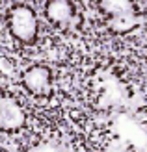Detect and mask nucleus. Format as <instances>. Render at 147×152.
Wrapping results in <instances>:
<instances>
[{"mask_svg": "<svg viewBox=\"0 0 147 152\" xmlns=\"http://www.w3.org/2000/svg\"><path fill=\"white\" fill-rule=\"evenodd\" d=\"M6 26L11 37L21 45H34L39 35V19L32 6L13 4L6 11Z\"/></svg>", "mask_w": 147, "mask_h": 152, "instance_id": "nucleus-1", "label": "nucleus"}, {"mask_svg": "<svg viewBox=\"0 0 147 152\" xmlns=\"http://www.w3.org/2000/svg\"><path fill=\"white\" fill-rule=\"evenodd\" d=\"M100 10L108 15V26L114 34H129L138 24L134 4L127 0H104L99 2Z\"/></svg>", "mask_w": 147, "mask_h": 152, "instance_id": "nucleus-2", "label": "nucleus"}, {"mask_svg": "<svg viewBox=\"0 0 147 152\" xmlns=\"http://www.w3.org/2000/svg\"><path fill=\"white\" fill-rule=\"evenodd\" d=\"M26 126V111L21 102L11 95L0 93V130L17 134Z\"/></svg>", "mask_w": 147, "mask_h": 152, "instance_id": "nucleus-3", "label": "nucleus"}, {"mask_svg": "<svg viewBox=\"0 0 147 152\" xmlns=\"http://www.w3.org/2000/svg\"><path fill=\"white\" fill-rule=\"evenodd\" d=\"M52 71L41 63L30 65L21 74L22 87L34 96H49L52 93Z\"/></svg>", "mask_w": 147, "mask_h": 152, "instance_id": "nucleus-4", "label": "nucleus"}, {"mask_svg": "<svg viewBox=\"0 0 147 152\" xmlns=\"http://www.w3.org/2000/svg\"><path fill=\"white\" fill-rule=\"evenodd\" d=\"M115 128L125 143L134 147L138 152H147V130L140 123H136L127 115H121L115 121Z\"/></svg>", "mask_w": 147, "mask_h": 152, "instance_id": "nucleus-5", "label": "nucleus"}, {"mask_svg": "<svg viewBox=\"0 0 147 152\" xmlns=\"http://www.w3.org/2000/svg\"><path fill=\"white\" fill-rule=\"evenodd\" d=\"M75 13L76 10L73 2H69V0H49L45 6V15H47L49 22L58 28L69 24L75 19Z\"/></svg>", "mask_w": 147, "mask_h": 152, "instance_id": "nucleus-6", "label": "nucleus"}, {"mask_svg": "<svg viewBox=\"0 0 147 152\" xmlns=\"http://www.w3.org/2000/svg\"><path fill=\"white\" fill-rule=\"evenodd\" d=\"M103 152H127V145L125 141H115L112 145H108Z\"/></svg>", "mask_w": 147, "mask_h": 152, "instance_id": "nucleus-7", "label": "nucleus"}]
</instances>
